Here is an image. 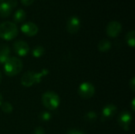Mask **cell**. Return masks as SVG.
I'll return each mask as SVG.
<instances>
[{
	"label": "cell",
	"mask_w": 135,
	"mask_h": 134,
	"mask_svg": "<svg viewBox=\"0 0 135 134\" xmlns=\"http://www.w3.org/2000/svg\"><path fill=\"white\" fill-rule=\"evenodd\" d=\"M48 73V70L44 69L40 73H34L32 71L25 72L21 78V83L25 87H31L35 84H39L42 81V78Z\"/></svg>",
	"instance_id": "6da1fadb"
},
{
	"label": "cell",
	"mask_w": 135,
	"mask_h": 134,
	"mask_svg": "<svg viewBox=\"0 0 135 134\" xmlns=\"http://www.w3.org/2000/svg\"><path fill=\"white\" fill-rule=\"evenodd\" d=\"M23 68V62L21 59L17 57H10L4 63L3 70L6 75L9 77H13L17 75Z\"/></svg>",
	"instance_id": "7a4b0ae2"
},
{
	"label": "cell",
	"mask_w": 135,
	"mask_h": 134,
	"mask_svg": "<svg viewBox=\"0 0 135 134\" xmlns=\"http://www.w3.org/2000/svg\"><path fill=\"white\" fill-rule=\"evenodd\" d=\"M18 35V28L15 23L5 21L0 24V38L5 40H12Z\"/></svg>",
	"instance_id": "3957f363"
},
{
	"label": "cell",
	"mask_w": 135,
	"mask_h": 134,
	"mask_svg": "<svg viewBox=\"0 0 135 134\" xmlns=\"http://www.w3.org/2000/svg\"><path fill=\"white\" fill-rule=\"evenodd\" d=\"M41 100L43 105L50 111L55 110L60 104V98L59 95L51 91L44 92L42 96Z\"/></svg>",
	"instance_id": "277c9868"
},
{
	"label": "cell",
	"mask_w": 135,
	"mask_h": 134,
	"mask_svg": "<svg viewBox=\"0 0 135 134\" xmlns=\"http://www.w3.org/2000/svg\"><path fill=\"white\" fill-rule=\"evenodd\" d=\"M78 95L85 100L92 98L95 94V87L90 82H83L81 83L78 89Z\"/></svg>",
	"instance_id": "5b68a950"
},
{
	"label": "cell",
	"mask_w": 135,
	"mask_h": 134,
	"mask_svg": "<svg viewBox=\"0 0 135 134\" xmlns=\"http://www.w3.org/2000/svg\"><path fill=\"white\" fill-rule=\"evenodd\" d=\"M122 31V24L117 21H112L108 23L106 28L107 35L109 37L115 38L117 37Z\"/></svg>",
	"instance_id": "8992f818"
},
{
	"label": "cell",
	"mask_w": 135,
	"mask_h": 134,
	"mask_svg": "<svg viewBox=\"0 0 135 134\" xmlns=\"http://www.w3.org/2000/svg\"><path fill=\"white\" fill-rule=\"evenodd\" d=\"M131 122H132V115L128 111H123L118 116L119 125L126 131L130 130Z\"/></svg>",
	"instance_id": "52a82bcc"
},
{
	"label": "cell",
	"mask_w": 135,
	"mask_h": 134,
	"mask_svg": "<svg viewBox=\"0 0 135 134\" xmlns=\"http://www.w3.org/2000/svg\"><path fill=\"white\" fill-rule=\"evenodd\" d=\"M81 28V21L77 16H71L66 22V30L70 34L77 33Z\"/></svg>",
	"instance_id": "ba28073f"
},
{
	"label": "cell",
	"mask_w": 135,
	"mask_h": 134,
	"mask_svg": "<svg viewBox=\"0 0 135 134\" xmlns=\"http://www.w3.org/2000/svg\"><path fill=\"white\" fill-rule=\"evenodd\" d=\"M13 50L15 53L21 56H25L28 51H29V47L28 44L23 40H17L13 43Z\"/></svg>",
	"instance_id": "9c48e42d"
},
{
	"label": "cell",
	"mask_w": 135,
	"mask_h": 134,
	"mask_svg": "<svg viewBox=\"0 0 135 134\" xmlns=\"http://www.w3.org/2000/svg\"><path fill=\"white\" fill-rule=\"evenodd\" d=\"M21 30L23 32V34H25L27 36H34L38 33L39 28L35 23L28 21L21 25Z\"/></svg>",
	"instance_id": "30bf717a"
},
{
	"label": "cell",
	"mask_w": 135,
	"mask_h": 134,
	"mask_svg": "<svg viewBox=\"0 0 135 134\" xmlns=\"http://www.w3.org/2000/svg\"><path fill=\"white\" fill-rule=\"evenodd\" d=\"M117 113V107L114 104H108L103 107L102 110V120L111 118Z\"/></svg>",
	"instance_id": "8fae6325"
},
{
	"label": "cell",
	"mask_w": 135,
	"mask_h": 134,
	"mask_svg": "<svg viewBox=\"0 0 135 134\" xmlns=\"http://www.w3.org/2000/svg\"><path fill=\"white\" fill-rule=\"evenodd\" d=\"M10 49L9 46L4 44L0 47V65L4 64L9 58Z\"/></svg>",
	"instance_id": "7c38bea8"
},
{
	"label": "cell",
	"mask_w": 135,
	"mask_h": 134,
	"mask_svg": "<svg viewBox=\"0 0 135 134\" xmlns=\"http://www.w3.org/2000/svg\"><path fill=\"white\" fill-rule=\"evenodd\" d=\"M12 8L7 2H2L0 4V16L2 17H7L10 15Z\"/></svg>",
	"instance_id": "4fadbf2b"
},
{
	"label": "cell",
	"mask_w": 135,
	"mask_h": 134,
	"mask_svg": "<svg viewBox=\"0 0 135 134\" xmlns=\"http://www.w3.org/2000/svg\"><path fill=\"white\" fill-rule=\"evenodd\" d=\"M98 50L100 52H108L112 48V43L108 39H101L97 45Z\"/></svg>",
	"instance_id": "5bb4252c"
},
{
	"label": "cell",
	"mask_w": 135,
	"mask_h": 134,
	"mask_svg": "<svg viewBox=\"0 0 135 134\" xmlns=\"http://www.w3.org/2000/svg\"><path fill=\"white\" fill-rule=\"evenodd\" d=\"M26 18V13L24 9H17L14 15H13V21L16 23H21L23 22Z\"/></svg>",
	"instance_id": "9a60e30c"
},
{
	"label": "cell",
	"mask_w": 135,
	"mask_h": 134,
	"mask_svg": "<svg viewBox=\"0 0 135 134\" xmlns=\"http://www.w3.org/2000/svg\"><path fill=\"white\" fill-rule=\"evenodd\" d=\"M126 41L128 46L134 47L135 46V32L134 30H131L127 32L126 36Z\"/></svg>",
	"instance_id": "2e32d148"
},
{
	"label": "cell",
	"mask_w": 135,
	"mask_h": 134,
	"mask_svg": "<svg viewBox=\"0 0 135 134\" xmlns=\"http://www.w3.org/2000/svg\"><path fill=\"white\" fill-rule=\"evenodd\" d=\"M44 48L43 46H40V45H38L36 47H35L33 49H32V55L35 57V58H40L44 54Z\"/></svg>",
	"instance_id": "e0dca14e"
},
{
	"label": "cell",
	"mask_w": 135,
	"mask_h": 134,
	"mask_svg": "<svg viewBox=\"0 0 135 134\" xmlns=\"http://www.w3.org/2000/svg\"><path fill=\"white\" fill-rule=\"evenodd\" d=\"M2 111L6 114H10L13 111V106L9 102H3L1 105Z\"/></svg>",
	"instance_id": "ac0fdd59"
},
{
	"label": "cell",
	"mask_w": 135,
	"mask_h": 134,
	"mask_svg": "<svg viewBox=\"0 0 135 134\" xmlns=\"http://www.w3.org/2000/svg\"><path fill=\"white\" fill-rule=\"evenodd\" d=\"M84 118L89 122H93L97 120V115L95 111H89L86 113L84 116Z\"/></svg>",
	"instance_id": "d6986e66"
},
{
	"label": "cell",
	"mask_w": 135,
	"mask_h": 134,
	"mask_svg": "<svg viewBox=\"0 0 135 134\" xmlns=\"http://www.w3.org/2000/svg\"><path fill=\"white\" fill-rule=\"evenodd\" d=\"M39 118L42 121V122H48L51 118V115L49 112L47 111H43L39 115Z\"/></svg>",
	"instance_id": "ffe728a7"
},
{
	"label": "cell",
	"mask_w": 135,
	"mask_h": 134,
	"mask_svg": "<svg viewBox=\"0 0 135 134\" xmlns=\"http://www.w3.org/2000/svg\"><path fill=\"white\" fill-rule=\"evenodd\" d=\"M66 134H85V133L83 131L77 130V129H71L67 131Z\"/></svg>",
	"instance_id": "44dd1931"
},
{
	"label": "cell",
	"mask_w": 135,
	"mask_h": 134,
	"mask_svg": "<svg viewBox=\"0 0 135 134\" xmlns=\"http://www.w3.org/2000/svg\"><path fill=\"white\" fill-rule=\"evenodd\" d=\"M32 134H45V131H44V130L42 127L38 126V127H36V128L33 130Z\"/></svg>",
	"instance_id": "7402d4cb"
},
{
	"label": "cell",
	"mask_w": 135,
	"mask_h": 134,
	"mask_svg": "<svg viewBox=\"0 0 135 134\" xmlns=\"http://www.w3.org/2000/svg\"><path fill=\"white\" fill-rule=\"evenodd\" d=\"M6 2L10 5V6H11L12 9L15 8L17 6V0H7Z\"/></svg>",
	"instance_id": "603a6c76"
},
{
	"label": "cell",
	"mask_w": 135,
	"mask_h": 134,
	"mask_svg": "<svg viewBox=\"0 0 135 134\" xmlns=\"http://www.w3.org/2000/svg\"><path fill=\"white\" fill-rule=\"evenodd\" d=\"M34 1H35V0H21V2L22 5L26 6H31V5L34 2Z\"/></svg>",
	"instance_id": "cb8c5ba5"
},
{
	"label": "cell",
	"mask_w": 135,
	"mask_h": 134,
	"mask_svg": "<svg viewBox=\"0 0 135 134\" xmlns=\"http://www.w3.org/2000/svg\"><path fill=\"white\" fill-rule=\"evenodd\" d=\"M129 86H130V88H131V90H132L133 92H134L135 91V78L134 77H133V78L131 79V81H130V83H129Z\"/></svg>",
	"instance_id": "d4e9b609"
},
{
	"label": "cell",
	"mask_w": 135,
	"mask_h": 134,
	"mask_svg": "<svg viewBox=\"0 0 135 134\" xmlns=\"http://www.w3.org/2000/svg\"><path fill=\"white\" fill-rule=\"evenodd\" d=\"M134 103H135V100L134 99H133V100H132V107H131V108H132V110H133V111H134Z\"/></svg>",
	"instance_id": "484cf974"
},
{
	"label": "cell",
	"mask_w": 135,
	"mask_h": 134,
	"mask_svg": "<svg viewBox=\"0 0 135 134\" xmlns=\"http://www.w3.org/2000/svg\"><path fill=\"white\" fill-rule=\"evenodd\" d=\"M2 102H3V98H2V94L0 93V106L2 105Z\"/></svg>",
	"instance_id": "4316f807"
},
{
	"label": "cell",
	"mask_w": 135,
	"mask_h": 134,
	"mask_svg": "<svg viewBox=\"0 0 135 134\" xmlns=\"http://www.w3.org/2000/svg\"><path fill=\"white\" fill-rule=\"evenodd\" d=\"M2 73H1V72H0V84H1V82H2Z\"/></svg>",
	"instance_id": "83f0119b"
},
{
	"label": "cell",
	"mask_w": 135,
	"mask_h": 134,
	"mask_svg": "<svg viewBox=\"0 0 135 134\" xmlns=\"http://www.w3.org/2000/svg\"><path fill=\"white\" fill-rule=\"evenodd\" d=\"M0 1H4V0H0Z\"/></svg>",
	"instance_id": "f1b7e54d"
}]
</instances>
